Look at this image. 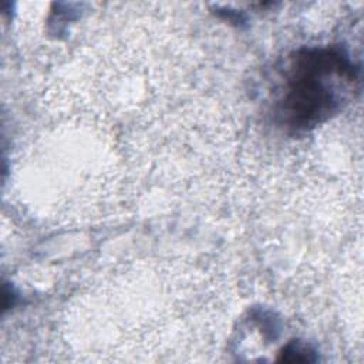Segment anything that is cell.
I'll return each mask as SVG.
<instances>
[{
    "label": "cell",
    "instance_id": "2",
    "mask_svg": "<svg viewBox=\"0 0 364 364\" xmlns=\"http://www.w3.org/2000/svg\"><path fill=\"white\" fill-rule=\"evenodd\" d=\"M313 353L310 350L299 343H291L286 346L282 351V357L279 358L280 361H290V363H299V361H313L314 358L311 357Z\"/></svg>",
    "mask_w": 364,
    "mask_h": 364
},
{
    "label": "cell",
    "instance_id": "1",
    "mask_svg": "<svg viewBox=\"0 0 364 364\" xmlns=\"http://www.w3.org/2000/svg\"><path fill=\"white\" fill-rule=\"evenodd\" d=\"M357 80V68L336 48H307L293 57L280 101L284 121L307 129L340 109L347 87Z\"/></svg>",
    "mask_w": 364,
    "mask_h": 364
}]
</instances>
